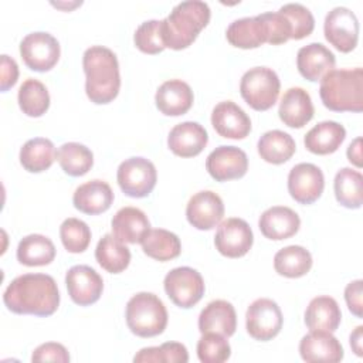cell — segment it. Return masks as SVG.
Instances as JSON below:
<instances>
[{
    "label": "cell",
    "mask_w": 363,
    "mask_h": 363,
    "mask_svg": "<svg viewBox=\"0 0 363 363\" xmlns=\"http://www.w3.org/2000/svg\"><path fill=\"white\" fill-rule=\"evenodd\" d=\"M3 302L17 315L50 316L58 309L60 292L51 275L23 274L7 285Z\"/></svg>",
    "instance_id": "obj_1"
},
{
    "label": "cell",
    "mask_w": 363,
    "mask_h": 363,
    "mask_svg": "<svg viewBox=\"0 0 363 363\" xmlns=\"http://www.w3.org/2000/svg\"><path fill=\"white\" fill-rule=\"evenodd\" d=\"M85 72V92L91 102L104 105L112 102L121 88L119 62L112 50L104 45H92L82 55Z\"/></svg>",
    "instance_id": "obj_2"
},
{
    "label": "cell",
    "mask_w": 363,
    "mask_h": 363,
    "mask_svg": "<svg viewBox=\"0 0 363 363\" xmlns=\"http://www.w3.org/2000/svg\"><path fill=\"white\" fill-rule=\"evenodd\" d=\"M210 7L200 0H187L176 4L162 20V37L166 47L187 48L210 21Z\"/></svg>",
    "instance_id": "obj_3"
},
{
    "label": "cell",
    "mask_w": 363,
    "mask_h": 363,
    "mask_svg": "<svg viewBox=\"0 0 363 363\" xmlns=\"http://www.w3.org/2000/svg\"><path fill=\"white\" fill-rule=\"evenodd\" d=\"M319 95L323 105L335 112L363 111V69H332L322 79Z\"/></svg>",
    "instance_id": "obj_4"
},
{
    "label": "cell",
    "mask_w": 363,
    "mask_h": 363,
    "mask_svg": "<svg viewBox=\"0 0 363 363\" xmlns=\"http://www.w3.org/2000/svg\"><path fill=\"white\" fill-rule=\"evenodd\" d=\"M126 325L130 332L140 337H153L167 326V311L162 299L152 292L133 295L125 311Z\"/></svg>",
    "instance_id": "obj_5"
},
{
    "label": "cell",
    "mask_w": 363,
    "mask_h": 363,
    "mask_svg": "<svg viewBox=\"0 0 363 363\" xmlns=\"http://www.w3.org/2000/svg\"><path fill=\"white\" fill-rule=\"evenodd\" d=\"M279 89V78L277 72L268 67L250 68L241 77V96L255 111H267L272 108L278 99Z\"/></svg>",
    "instance_id": "obj_6"
},
{
    "label": "cell",
    "mask_w": 363,
    "mask_h": 363,
    "mask_svg": "<svg viewBox=\"0 0 363 363\" xmlns=\"http://www.w3.org/2000/svg\"><path fill=\"white\" fill-rule=\"evenodd\" d=\"M121 190L133 199H142L152 193L156 186L157 172L155 164L145 157L133 156L123 160L116 172Z\"/></svg>",
    "instance_id": "obj_7"
},
{
    "label": "cell",
    "mask_w": 363,
    "mask_h": 363,
    "mask_svg": "<svg viewBox=\"0 0 363 363\" xmlns=\"http://www.w3.org/2000/svg\"><path fill=\"white\" fill-rule=\"evenodd\" d=\"M164 291L172 302L183 309L194 306L204 295V279L190 267H177L169 271L163 281Z\"/></svg>",
    "instance_id": "obj_8"
},
{
    "label": "cell",
    "mask_w": 363,
    "mask_h": 363,
    "mask_svg": "<svg viewBox=\"0 0 363 363\" xmlns=\"http://www.w3.org/2000/svg\"><path fill=\"white\" fill-rule=\"evenodd\" d=\"M58 40L45 31L27 34L20 43V55L24 64L37 72L50 71L60 60Z\"/></svg>",
    "instance_id": "obj_9"
},
{
    "label": "cell",
    "mask_w": 363,
    "mask_h": 363,
    "mask_svg": "<svg viewBox=\"0 0 363 363\" xmlns=\"http://www.w3.org/2000/svg\"><path fill=\"white\" fill-rule=\"evenodd\" d=\"M282 323V312L278 303L269 298H258L247 309L245 328L255 340L268 342L274 339L281 332Z\"/></svg>",
    "instance_id": "obj_10"
},
{
    "label": "cell",
    "mask_w": 363,
    "mask_h": 363,
    "mask_svg": "<svg viewBox=\"0 0 363 363\" xmlns=\"http://www.w3.org/2000/svg\"><path fill=\"white\" fill-rule=\"evenodd\" d=\"M325 38L340 52H350L357 45L359 20L347 7L332 9L323 23Z\"/></svg>",
    "instance_id": "obj_11"
},
{
    "label": "cell",
    "mask_w": 363,
    "mask_h": 363,
    "mask_svg": "<svg viewBox=\"0 0 363 363\" xmlns=\"http://www.w3.org/2000/svg\"><path fill=\"white\" fill-rule=\"evenodd\" d=\"M254 242V234L248 223L242 218L231 217L220 223L214 237V245L218 252L228 258L245 255Z\"/></svg>",
    "instance_id": "obj_12"
},
{
    "label": "cell",
    "mask_w": 363,
    "mask_h": 363,
    "mask_svg": "<svg viewBox=\"0 0 363 363\" xmlns=\"http://www.w3.org/2000/svg\"><path fill=\"white\" fill-rule=\"evenodd\" d=\"M325 177L313 163H298L288 174V191L301 204L315 203L323 193Z\"/></svg>",
    "instance_id": "obj_13"
},
{
    "label": "cell",
    "mask_w": 363,
    "mask_h": 363,
    "mask_svg": "<svg viewBox=\"0 0 363 363\" xmlns=\"http://www.w3.org/2000/svg\"><path fill=\"white\" fill-rule=\"evenodd\" d=\"M65 285L68 295L79 306L95 303L104 291L102 277L88 265H74L67 271Z\"/></svg>",
    "instance_id": "obj_14"
},
{
    "label": "cell",
    "mask_w": 363,
    "mask_h": 363,
    "mask_svg": "<svg viewBox=\"0 0 363 363\" xmlns=\"http://www.w3.org/2000/svg\"><path fill=\"white\" fill-rule=\"evenodd\" d=\"M206 169L216 182L240 179L248 170V157L242 149L223 145L207 156Z\"/></svg>",
    "instance_id": "obj_15"
},
{
    "label": "cell",
    "mask_w": 363,
    "mask_h": 363,
    "mask_svg": "<svg viewBox=\"0 0 363 363\" xmlns=\"http://www.w3.org/2000/svg\"><path fill=\"white\" fill-rule=\"evenodd\" d=\"M224 203L211 190H201L193 194L186 207L187 221L197 230H211L221 223Z\"/></svg>",
    "instance_id": "obj_16"
},
{
    "label": "cell",
    "mask_w": 363,
    "mask_h": 363,
    "mask_svg": "<svg viewBox=\"0 0 363 363\" xmlns=\"http://www.w3.org/2000/svg\"><path fill=\"white\" fill-rule=\"evenodd\" d=\"M211 125L227 139H244L251 132L250 116L233 101L217 104L211 112Z\"/></svg>",
    "instance_id": "obj_17"
},
{
    "label": "cell",
    "mask_w": 363,
    "mask_h": 363,
    "mask_svg": "<svg viewBox=\"0 0 363 363\" xmlns=\"http://www.w3.org/2000/svg\"><path fill=\"white\" fill-rule=\"evenodd\" d=\"M299 354L309 363H337L343 359V347L332 332L311 330L299 342Z\"/></svg>",
    "instance_id": "obj_18"
},
{
    "label": "cell",
    "mask_w": 363,
    "mask_h": 363,
    "mask_svg": "<svg viewBox=\"0 0 363 363\" xmlns=\"http://www.w3.org/2000/svg\"><path fill=\"white\" fill-rule=\"evenodd\" d=\"M207 142V130L200 123L193 121L174 125L167 136L169 149L180 157L197 156L203 152Z\"/></svg>",
    "instance_id": "obj_19"
},
{
    "label": "cell",
    "mask_w": 363,
    "mask_h": 363,
    "mask_svg": "<svg viewBox=\"0 0 363 363\" xmlns=\"http://www.w3.org/2000/svg\"><path fill=\"white\" fill-rule=\"evenodd\" d=\"M336 64L335 54L320 43H311L299 48L296 55V67L299 74L311 81H320Z\"/></svg>",
    "instance_id": "obj_20"
},
{
    "label": "cell",
    "mask_w": 363,
    "mask_h": 363,
    "mask_svg": "<svg viewBox=\"0 0 363 363\" xmlns=\"http://www.w3.org/2000/svg\"><path fill=\"white\" fill-rule=\"evenodd\" d=\"M258 227L264 237L279 241L286 240L298 233L301 227V218L289 207L274 206L267 208L259 216Z\"/></svg>",
    "instance_id": "obj_21"
},
{
    "label": "cell",
    "mask_w": 363,
    "mask_h": 363,
    "mask_svg": "<svg viewBox=\"0 0 363 363\" xmlns=\"http://www.w3.org/2000/svg\"><path fill=\"white\" fill-rule=\"evenodd\" d=\"M315 109L308 91L301 86L286 89L281 98L278 115L289 128H302L313 118Z\"/></svg>",
    "instance_id": "obj_22"
},
{
    "label": "cell",
    "mask_w": 363,
    "mask_h": 363,
    "mask_svg": "<svg viewBox=\"0 0 363 363\" xmlns=\"http://www.w3.org/2000/svg\"><path fill=\"white\" fill-rule=\"evenodd\" d=\"M193 91L182 79L164 81L156 91L155 102L157 109L167 116H180L193 105Z\"/></svg>",
    "instance_id": "obj_23"
},
{
    "label": "cell",
    "mask_w": 363,
    "mask_h": 363,
    "mask_svg": "<svg viewBox=\"0 0 363 363\" xmlns=\"http://www.w3.org/2000/svg\"><path fill=\"white\" fill-rule=\"evenodd\" d=\"M72 203L77 210L85 214H101L113 203V191L111 186L99 179L89 180L77 187L72 196Z\"/></svg>",
    "instance_id": "obj_24"
},
{
    "label": "cell",
    "mask_w": 363,
    "mask_h": 363,
    "mask_svg": "<svg viewBox=\"0 0 363 363\" xmlns=\"http://www.w3.org/2000/svg\"><path fill=\"white\" fill-rule=\"evenodd\" d=\"M237 329V315L234 306L224 301L216 299L204 306L199 316V330L201 333L214 332L225 337L234 335Z\"/></svg>",
    "instance_id": "obj_25"
},
{
    "label": "cell",
    "mask_w": 363,
    "mask_h": 363,
    "mask_svg": "<svg viewBox=\"0 0 363 363\" xmlns=\"http://www.w3.org/2000/svg\"><path fill=\"white\" fill-rule=\"evenodd\" d=\"M112 234L122 242L136 244L150 230L147 216L136 207H122L112 218Z\"/></svg>",
    "instance_id": "obj_26"
},
{
    "label": "cell",
    "mask_w": 363,
    "mask_h": 363,
    "mask_svg": "<svg viewBox=\"0 0 363 363\" xmlns=\"http://www.w3.org/2000/svg\"><path fill=\"white\" fill-rule=\"evenodd\" d=\"M346 138L343 125L335 121H323L315 125L303 139L305 147L315 155H330L336 152Z\"/></svg>",
    "instance_id": "obj_27"
},
{
    "label": "cell",
    "mask_w": 363,
    "mask_h": 363,
    "mask_svg": "<svg viewBox=\"0 0 363 363\" xmlns=\"http://www.w3.org/2000/svg\"><path fill=\"white\" fill-rule=\"evenodd\" d=\"M228 43L238 48H257L267 43V28L259 16L234 20L225 31Z\"/></svg>",
    "instance_id": "obj_28"
},
{
    "label": "cell",
    "mask_w": 363,
    "mask_h": 363,
    "mask_svg": "<svg viewBox=\"0 0 363 363\" xmlns=\"http://www.w3.org/2000/svg\"><path fill=\"white\" fill-rule=\"evenodd\" d=\"M342 312L332 296L313 298L305 311V325L309 330L335 332L340 325Z\"/></svg>",
    "instance_id": "obj_29"
},
{
    "label": "cell",
    "mask_w": 363,
    "mask_h": 363,
    "mask_svg": "<svg viewBox=\"0 0 363 363\" xmlns=\"http://www.w3.org/2000/svg\"><path fill=\"white\" fill-rule=\"evenodd\" d=\"M55 258L54 242L43 234H30L20 240L17 245V259L27 267H43Z\"/></svg>",
    "instance_id": "obj_30"
},
{
    "label": "cell",
    "mask_w": 363,
    "mask_h": 363,
    "mask_svg": "<svg viewBox=\"0 0 363 363\" xmlns=\"http://www.w3.org/2000/svg\"><path fill=\"white\" fill-rule=\"evenodd\" d=\"M261 159L272 164H281L288 162L296 150L294 138L279 129L265 132L257 143Z\"/></svg>",
    "instance_id": "obj_31"
},
{
    "label": "cell",
    "mask_w": 363,
    "mask_h": 363,
    "mask_svg": "<svg viewBox=\"0 0 363 363\" xmlns=\"http://www.w3.org/2000/svg\"><path fill=\"white\" fill-rule=\"evenodd\" d=\"M95 258L105 271L119 274L128 268L130 262V251L113 234H105L96 244Z\"/></svg>",
    "instance_id": "obj_32"
},
{
    "label": "cell",
    "mask_w": 363,
    "mask_h": 363,
    "mask_svg": "<svg viewBox=\"0 0 363 363\" xmlns=\"http://www.w3.org/2000/svg\"><path fill=\"white\" fill-rule=\"evenodd\" d=\"M20 163L30 173H40L51 167L57 157L54 143L47 138H33L20 149Z\"/></svg>",
    "instance_id": "obj_33"
},
{
    "label": "cell",
    "mask_w": 363,
    "mask_h": 363,
    "mask_svg": "<svg viewBox=\"0 0 363 363\" xmlns=\"http://www.w3.org/2000/svg\"><path fill=\"white\" fill-rule=\"evenodd\" d=\"M140 244L143 252L157 261H170L182 252L180 238L164 228L149 230Z\"/></svg>",
    "instance_id": "obj_34"
},
{
    "label": "cell",
    "mask_w": 363,
    "mask_h": 363,
    "mask_svg": "<svg viewBox=\"0 0 363 363\" xmlns=\"http://www.w3.org/2000/svg\"><path fill=\"white\" fill-rule=\"evenodd\" d=\"M274 268L286 278H299L312 268V255L302 245H288L275 254Z\"/></svg>",
    "instance_id": "obj_35"
},
{
    "label": "cell",
    "mask_w": 363,
    "mask_h": 363,
    "mask_svg": "<svg viewBox=\"0 0 363 363\" xmlns=\"http://www.w3.org/2000/svg\"><path fill=\"white\" fill-rule=\"evenodd\" d=\"M362 173L350 167L340 169L333 180L335 197L346 208H359L363 201Z\"/></svg>",
    "instance_id": "obj_36"
},
{
    "label": "cell",
    "mask_w": 363,
    "mask_h": 363,
    "mask_svg": "<svg viewBox=\"0 0 363 363\" xmlns=\"http://www.w3.org/2000/svg\"><path fill=\"white\" fill-rule=\"evenodd\" d=\"M57 160L61 169L72 176H84L94 164V155L91 149L78 142H67L57 150Z\"/></svg>",
    "instance_id": "obj_37"
},
{
    "label": "cell",
    "mask_w": 363,
    "mask_h": 363,
    "mask_svg": "<svg viewBox=\"0 0 363 363\" xmlns=\"http://www.w3.org/2000/svg\"><path fill=\"white\" fill-rule=\"evenodd\" d=\"M18 106L27 116L38 118L50 108V94L43 82L35 78L26 79L17 95Z\"/></svg>",
    "instance_id": "obj_38"
},
{
    "label": "cell",
    "mask_w": 363,
    "mask_h": 363,
    "mask_svg": "<svg viewBox=\"0 0 363 363\" xmlns=\"http://www.w3.org/2000/svg\"><path fill=\"white\" fill-rule=\"evenodd\" d=\"M61 242L68 252H84L91 242V230L88 224L79 218L69 217L60 227Z\"/></svg>",
    "instance_id": "obj_39"
},
{
    "label": "cell",
    "mask_w": 363,
    "mask_h": 363,
    "mask_svg": "<svg viewBox=\"0 0 363 363\" xmlns=\"http://www.w3.org/2000/svg\"><path fill=\"white\" fill-rule=\"evenodd\" d=\"M230 343L227 337L220 333H203L197 342V356L203 363H223L230 359Z\"/></svg>",
    "instance_id": "obj_40"
},
{
    "label": "cell",
    "mask_w": 363,
    "mask_h": 363,
    "mask_svg": "<svg viewBox=\"0 0 363 363\" xmlns=\"http://www.w3.org/2000/svg\"><path fill=\"white\" fill-rule=\"evenodd\" d=\"M135 45L145 54H159L166 45L162 37V20L143 21L135 31Z\"/></svg>",
    "instance_id": "obj_41"
},
{
    "label": "cell",
    "mask_w": 363,
    "mask_h": 363,
    "mask_svg": "<svg viewBox=\"0 0 363 363\" xmlns=\"http://www.w3.org/2000/svg\"><path fill=\"white\" fill-rule=\"evenodd\" d=\"M291 23L292 27V40H301L308 37L315 28V18L311 10L299 3L284 4L279 10Z\"/></svg>",
    "instance_id": "obj_42"
},
{
    "label": "cell",
    "mask_w": 363,
    "mask_h": 363,
    "mask_svg": "<svg viewBox=\"0 0 363 363\" xmlns=\"http://www.w3.org/2000/svg\"><path fill=\"white\" fill-rule=\"evenodd\" d=\"M267 28V43L272 45L286 43L292 35L289 20L279 11H268L258 14Z\"/></svg>",
    "instance_id": "obj_43"
},
{
    "label": "cell",
    "mask_w": 363,
    "mask_h": 363,
    "mask_svg": "<svg viewBox=\"0 0 363 363\" xmlns=\"http://www.w3.org/2000/svg\"><path fill=\"white\" fill-rule=\"evenodd\" d=\"M31 362H58L68 363L69 353L64 345L57 342H47L34 349L31 354Z\"/></svg>",
    "instance_id": "obj_44"
},
{
    "label": "cell",
    "mask_w": 363,
    "mask_h": 363,
    "mask_svg": "<svg viewBox=\"0 0 363 363\" xmlns=\"http://www.w3.org/2000/svg\"><path fill=\"white\" fill-rule=\"evenodd\" d=\"M345 301L347 303L349 311L357 316H363V281L356 279L346 285L345 288Z\"/></svg>",
    "instance_id": "obj_45"
},
{
    "label": "cell",
    "mask_w": 363,
    "mask_h": 363,
    "mask_svg": "<svg viewBox=\"0 0 363 363\" xmlns=\"http://www.w3.org/2000/svg\"><path fill=\"white\" fill-rule=\"evenodd\" d=\"M162 363H186L189 353L184 345L179 342H166L159 346Z\"/></svg>",
    "instance_id": "obj_46"
},
{
    "label": "cell",
    "mask_w": 363,
    "mask_h": 363,
    "mask_svg": "<svg viewBox=\"0 0 363 363\" xmlns=\"http://www.w3.org/2000/svg\"><path fill=\"white\" fill-rule=\"evenodd\" d=\"M18 78V67L17 62L9 57L7 54L1 55V79H0V89L6 92L11 88Z\"/></svg>",
    "instance_id": "obj_47"
},
{
    "label": "cell",
    "mask_w": 363,
    "mask_h": 363,
    "mask_svg": "<svg viewBox=\"0 0 363 363\" xmlns=\"http://www.w3.org/2000/svg\"><path fill=\"white\" fill-rule=\"evenodd\" d=\"M135 363H162L160 362V350L159 346H150V347H143L140 349L135 357Z\"/></svg>",
    "instance_id": "obj_48"
},
{
    "label": "cell",
    "mask_w": 363,
    "mask_h": 363,
    "mask_svg": "<svg viewBox=\"0 0 363 363\" xmlns=\"http://www.w3.org/2000/svg\"><path fill=\"white\" fill-rule=\"evenodd\" d=\"M347 159L357 167H362V139L356 138L347 147Z\"/></svg>",
    "instance_id": "obj_49"
},
{
    "label": "cell",
    "mask_w": 363,
    "mask_h": 363,
    "mask_svg": "<svg viewBox=\"0 0 363 363\" xmlns=\"http://www.w3.org/2000/svg\"><path fill=\"white\" fill-rule=\"evenodd\" d=\"M363 326H357L352 333H350V346L353 352L357 356H363V346H362V339H363Z\"/></svg>",
    "instance_id": "obj_50"
}]
</instances>
